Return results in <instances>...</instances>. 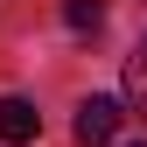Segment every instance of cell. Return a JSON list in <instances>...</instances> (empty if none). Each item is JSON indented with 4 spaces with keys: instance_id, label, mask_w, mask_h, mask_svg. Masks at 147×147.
Listing matches in <instances>:
<instances>
[{
    "instance_id": "obj_1",
    "label": "cell",
    "mask_w": 147,
    "mask_h": 147,
    "mask_svg": "<svg viewBox=\"0 0 147 147\" xmlns=\"http://www.w3.org/2000/svg\"><path fill=\"white\" fill-rule=\"evenodd\" d=\"M119 119H126V105H119V98H84V105H77V119H70V133H77V147H112Z\"/></svg>"
},
{
    "instance_id": "obj_2",
    "label": "cell",
    "mask_w": 147,
    "mask_h": 147,
    "mask_svg": "<svg viewBox=\"0 0 147 147\" xmlns=\"http://www.w3.org/2000/svg\"><path fill=\"white\" fill-rule=\"evenodd\" d=\"M35 133H42V112H35L28 98H0V140H7V147H28Z\"/></svg>"
},
{
    "instance_id": "obj_3",
    "label": "cell",
    "mask_w": 147,
    "mask_h": 147,
    "mask_svg": "<svg viewBox=\"0 0 147 147\" xmlns=\"http://www.w3.org/2000/svg\"><path fill=\"white\" fill-rule=\"evenodd\" d=\"M126 105H133V112L147 119V42L133 49V56H126Z\"/></svg>"
},
{
    "instance_id": "obj_4",
    "label": "cell",
    "mask_w": 147,
    "mask_h": 147,
    "mask_svg": "<svg viewBox=\"0 0 147 147\" xmlns=\"http://www.w3.org/2000/svg\"><path fill=\"white\" fill-rule=\"evenodd\" d=\"M63 21L77 28V35H98V21H105V0H63Z\"/></svg>"
},
{
    "instance_id": "obj_5",
    "label": "cell",
    "mask_w": 147,
    "mask_h": 147,
    "mask_svg": "<svg viewBox=\"0 0 147 147\" xmlns=\"http://www.w3.org/2000/svg\"><path fill=\"white\" fill-rule=\"evenodd\" d=\"M133 147H147V140H133Z\"/></svg>"
}]
</instances>
